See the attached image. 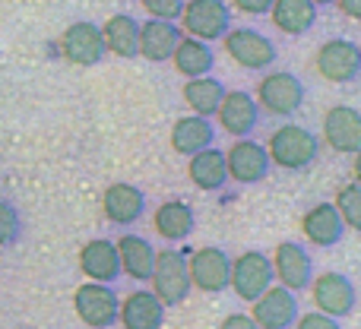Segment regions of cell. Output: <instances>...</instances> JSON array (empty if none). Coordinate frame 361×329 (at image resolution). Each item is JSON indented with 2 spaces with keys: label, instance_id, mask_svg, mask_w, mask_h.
Listing matches in <instances>:
<instances>
[{
  "label": "cell",
  "instance_id": "cell-15",
  "mask_svg": "<svg viewBox=\"0 0 361 329\" xmlns=\"http://www.w3.org/2000/svg\"><path fill=\"white\" fill-rule=\"evenodd\" d=\"M250 304H254L250 317L260 329H288L298 320V298H295V292H288L282 285H269Z\"/></svg>",
  "mask_w": 361,
  "mask_h": 329
},
{
  "label": "cell",
  "instance_id": "cell-10",
  "mask_svg": "<svg viewBox=\"0 0 361 329\" xmlns=\"http://www.w3.org/2000/svg\"><path fill=\"white\" fill-rule=\"evenodd\" d=\"M311 294H314V304H317L320 314H326V317H349L352 311H355V285H352L349 275L343 273H320L311 279Z\"/></svg>",
  "mask_w": 361,
  "mask_h": 329
},
{
  "label": "cell",
  "instance_id": "cell-36",
  "mask_svg": "<svg viewBox=\"0 0 361 329\" xmlns=\"http://www.w3.org/2000/svg\"><path fill=\"white\" fill-rule=\"evenodd\" d=\"M336 6L345 13L349 19H361V0H336Z\"/></svg>",
  "mask_w": 361,
  "mask_h": 329
},
{
  "label": "cell",
  "instance_id": "cell-27",
  "mask_svg": "<svg viewBox=\"0 0 361 329\" xmlns=\"http://www.w3.org/2000/svg\"><path fill=\"white\" fill-rule=\"evenodd\" d=\"M102 29V42H105V51H111L114 57H124V61H133L137 57V38H140V19H133L130 13H114L108 16Z\"/></svg>",
  "mask_w": 361,
  "mask_h": 329
},
{
  "label": "cell",
  "instance_id": "cell-35",
  "mask_svg": "<svg viewBox=\"0 0 361 329\" xmlns=\"http://www.w3.org/2000/svg\"><path fill=\"white\" fill-rule=\"evenodd\" d=\"M219 329H260V326L254 323V317H250V314H228Z\"/></svg>",
  "mask_w": 361,
  "mask_h": 329
},
{
  "label": "cell",
  "instance_id": "cell-9",
  "mask_svg": "<svg viewBox=\"0 0 361 329\" xmlns=\"http://www.w3.org/2000/svg\"><path fill=\"white\" fill-rule=\"evenodd\" d=\"M187 273H190V288H200L206 294H222L228 288L231 256L222 247H200L187 256Z\"/></svg>",
  "mask_w": 361,
  "mask_h": 329
},
{
  "label": "cell",
  "instance_id": "cell-22",
  "mask_svg": "<svg viewBox=\"0 0 361 329\" xmlns=\"http://www.w3.org/2000/svg\"><path fill=\"white\" fill-rule=\"evenodd\" d=\"M216 143V127H212V118H200V114H187V118H178L175 127H171V149L178 156H197L200 149H209Z\"/></svg>",
  "mask_w": 361,
  "mask_h": 329
},
{
  "label": "cell",
  "instance_id": "cell-14",
  "mask_svg": "<svg viewBox=\"0 0 361 329\" xmlns=\"http://www.w3.org/2000/svg\"><path fill=\"white\" fill-rule=\"evenodd\" d=\"M216 118L228 137L241 139V137H250L257 130V124H260V105H257V99L250 92L235 89V92L222 95V101L216 108Z\"/></svg>",
  "mask_w": 361,
  "mask_h": 329
},
{
  "label": "cell",
  "instance_id": "cell-28",
  "mask_svg": "<svg viewBox=\"0 0 361 329\" xmlns=\"http://www.w3.org/2000/svg\"><path fill=\"white\" fill-rule=\"evenodd\" d=\"M193 228H197V216H193V209L184 199H165L156 209V231L165 241L171 244L187 241L193 235Z\"/></svg>",
  "mask_w": 361,
  "mask_h": 329
},
{
  "label": "cell",
  "instance_id": "cell-11",
  "mask_svg": "<svg viewBox=\"0 0 361 329\" xmlns=\"http://www.w3.org/2000/svg\"><path fill=\"white\" fill-rule=\"evenodd\" d=\"M273 275L279 279L282 288L288 292H305L314 279V256L307 254L305 244L298 241H282L273 254Z\"/></svg>",
  "mask_w": 361,
  "mask_h": 329
},
{
  "label": "cell",
  "instance_id": "cell-3",
  "mask_svg": "<svg viewBox=\"0 0 361 329\" xmlns=\"http://www.w3.org/2000/svg\"><path fill=\"white\" fill-rule=\"evenodd\" d=\"M257 105L273 118H292L305 105V82L288 70H273L257 82Z\"/></svg>",
  "mask_w": 361,
  "mask_h": 329
},
{
  "label": "cell",
  "instance_id": "cell-12",
  "mask_svg": "<svg viewBox=\"0 0 361 329\" xmlns=\"http://www.w3.org/2000/svg\"><path fill=\"white\" fill-rule=\"evenodd\" d=\"M269 168L273 165H269L267 146H260L250 137L235 139V146L225 152V171H228V180H235V184H260L269 174Z\"/></svg>",
  "mask_w": 361,
  "mask_h": 329
},
{
  "label": "cell",
  "instance_id": "cell-26",
  "mask_svg": "<svg viewBox=\"0 0 361 329\" xmlns=\"http://www.w3.org/2000/svg\"><path fill=\"white\" fill-rule=\"evenodd\" d=\"M269 19L286 35H307L317 25V6L311 0H273Z\"/></svg>",
  "mask_w": 361,
  "mask_h": 329
},
{
  "label": "cell",
  "instance_id": "cell-20",
  "mask_svg": "<svg viewBox=\"0 0 361 329\" xmlns=\"http://www.w3.org/2000/svg\"><path fill=\"white\" fill-rule=\"evenodd\" d=\"M301 231H305V237L314 247H336L345 235V222L333 203H317L305 212Z\"/></svg>",
  "mask_w": 361,
  "mask_h": 329
},
{
  "label": "cell",
  "instance_id": "cell-29",
  "mask_svg": "<svg viewBox=\"0 0 361 329\" xmlns=\"http://www.w3.org/2000/svg\"><path fill=\"white\" fill-rule=\"evenodd\" d=\"M225 92H228V89L222 86V80H216V76H209V73L193 76V80L184 82V101L190 105L193 114H200V118H212Z\"/></svg>",
  "mask_w": 361,
  "mask_h": 329
},
{
  "label": "cell",
  "instance_id": "cell-6",
  "mask_svg": "<svg viewBox=\"0 0 361 329\" xmlns=\"http://www.w3.org/2000/svg\"><path fill=\"white\" fill-rule=\"evenodd\" d=\"M314 67L326 82H336V86L355 82L361 73V48L352 38H330L317 48Z\"/></svg>",
  "mask_w": 361,
  "mask_h": 329
},
{
  "label": "cell",
  "instance_id": "cell-33",
  "mask_svg": "<svg viewBox=\"0 0 361 329\" xmlns=\"http://www.w3.org/2000/svg\"><path fill=\"white\" fill-rule=\"evenodd\" d=\"M295 323H298V329H343L336 317H326V314H320V311L305 314V317H298Z\"/></svg>",
  "mask_w": 361,
  "mask_h": 329
},
{
  "label": "cell",
  "instance_id": "cell-25",
  "mask_svg": "<svg viewBox=\"0 0 361 329\" xmlns=\"http://www.w3.org/2000/svg\"><path fill=\"white\" fill-rule=\"evenodd\" d=\"M187 174H190L193 187L203 193H219L228 184V171H225V152L222 149H200L197 156H190V165H187Z\"/></svg>",
  "mask_w": 361,
  "mask_h": 329
},
{
  "label": "cell",
  "instance_id": "cell-19",
  "mask_svg": "<svg viewBox=\"0 0 361 329\" xmlns=\"http://www.w3.org/2000/svg\"><path fill=\"white\" fill-rule=\"evenodd\" d=\"M102 212H105L108 222L114 225H133L143 218L146 212V193L140 187L127 184V180H118L105 190L102 197Z\"/></svg>",
  "mask_w": 361,
  "mask_h": 329
},
{
  "label": "cell",
  "instance_id": "cell-1",
  "mask_svg": "<svg viewBox=\"0 0 361 329\" xmlns=\"http://www.w3.org/2000/svg\"><path fill=\"white\" fill-rule=\"evenodd\" d=\"M317 152H320V139L307 127H298V124H282L279 130H273V137L267 143L269 165H279L286 171L311 168L317 162Z\"/></svg>",
  "mask_w": 361,
  "mask_h": 329
},
{
  "label": "cell",
  "instance_id": "cell-24",
  "mask_svg": "<svg viewBox=\"0 0 361 329\" xmlns=\"http://www.w3.org/2000/svg\"><path fill=\"white\" fill-rule=\"evenodd\" d=\"M171 61H175V70L184 80H193V76H206L216 67V51L209 48V42H200L193 35H180V42L171 51Z\"/></svg>",
  "mask_w": 361,
  "mask_h": 329
},
{
  "label": "cell",
  "instance_id": "cell-5",
  "mask_svg": "<svg viewBox=\"0 0 361 329\" xmlns=\"http://www.w3.org/2000/svg\"><path fill=\"white\" fill-rule=\"evenodd\" d=\"M180 25L200 42H219L231 29V6L225 0H184Z\"/></svg>",
  "mask_w": 361,
  "mask_h": 329
},
{
  "label": "cell",
  "instance_id": "cell-18",
  "mask_svg": "<svg viewBox=\"0 0 361 329\" xmlns=\"http://www.w3.org/2000/svg\"><path fill=\"white\" fill-rule=\"evenodd\" d=\"M80 269L89 275V282H102V285H114L121 279V263H118V247L108 237H92L82 244L80 250Z\"/></svg>",
  "mask_w": 361,
  "mask_h": 329
},
{
  "label": "cell",
  "instance_id": "cell-34",
  "mask_svg": "<svg viewBox=\"0 0 361 329\" xmlns=\"http://www.w3.org/2000/svg\"><path fill=\"white\" fill-rule=\"evenodd\" d=\"M231 4H235V10L247 13V16H263V13H269L273 0H231Z\"/></svg>",
  "mask_w": 361,
  "mask_h": 329
},
{
  "label": "cell",
  "instance_id": "cell-37",
  "mask_svg": "<svg viewBox=\"0 0 361 329\" xmlns=\"http://www.w3.org/2000/svg\"><path fill=\"white\" fill-rule=\"evenodd\" d=\"M311 4L320 10V6H333V4H336V0H311Z\"/></svg>",
  "mask_w": 361,
  "mask_h": 329
},
{
  "label": "cell",
  "instance_id": "cell-31",
  "mask_svg": "<svg viewBox=\"0 0 361 329\" xmlns=\"http://www.w3.org/2000/svg\"><path fill=\"white\" fill-rule=\"evenodd\" d=\"M23 237V218L10 199H0V247H13Z\"/></svg>",
  "mask_w": 361,
  "mask_h": 329
},
{
  "label": "cell",
  "instance_id": "cell-16",
  "mask_svg": "<svg viewBox=\"0 0 361 329\" xmlns=\"http://www.w3.org/2000/svg\"><path fill=\"white\" fill-rule=\"evenodd\" d=\"M324 139L330 149L358 156L361 149V114L352 105H336L324 118Z\"/></svg>",
  "mask_w": 361,
  "mask_h": 329
},
{
  "label": "cell",
  "instance_id": "cell-32",
  "mask_svg": "<svg viewBox=\"0 0 361 329\" xmlns=\"http://www.w3.org/2000/svg\"><path fill=\"white\" fill-rule=\"evenodd\" d=\"M140 4L152 19H169V23H175L184 10V0H140Z\"/></svg>",
  "mask_w": 361,
  "mask_h": 329
},
{
  "label": "cell",
  "instance_id": "cell-23",
  "mask_svg": "<svg viewBox=\"0 0 361 329\" xmlns=\"http://www.w3.org/2000/svg\"><path fill=\"white\" fill-rule=\"evenodd\" d=\"M118 247V263H121V275H130L137 282H149L152 273V260H156V247L140 235H121L114 241Z\"/></svg>",
  "mask_w": 361,
  "mask_h": 329
},
{
  "label": "cell",
  "instance_id": "cell-13",
  "mask_svg": "<svg viewBox=\"0 0 361 329\" xmlns=\"http://www.w3.org/2000/svg\"><path fill=\"white\" fill-rule=\"evenodd\" d=\"M61 54L67 57L73 67H95L102 63V57L108 54L105 42H102V29L95 23H70L61 35Z\"/></svg>",
  "mask_w": 361,
  "mask_h": 329
},
{
  "label": "cell",
  "instance_id": "cell-7",
  "mask_svg": "<svg viewBox=\"0 0 361 329\" xmlns=\"http://www.w3.org/2000/svg\"><path fill=\"white\" fill-rule=\"evenodd\" d=\"M273 282H276L273 263H269V256L260 254V250H244L241 256L231 260L228 288H235V294L241 301H257Z\"/></svg>",
  "mask_w": 361,
  "mask_h": 329
},
{
  "label": "cell",
  "instance_id": "cell-8",
  "mask_svg": "<svg viewBox=\"0 0 361 329\" xmlns=\"http://www.w3.org/2000/svg\"><path fill=\"white\" fill-rule=\"evenodd\" d=\"M118 294L111 285L86 282L73 292V311L89 329H111L118 323Z\"/></svg>",
  "mask_w": 361,
  "mask_h": 329
},
{
  "label": "cell",
  "instance_id": "cell-30",
  "mask_svg": "<svg viewBox=\"0 0 361 329\" xmlns=\"http://www.w3.org/2000/svg\"><path fill=\"white\" fill-rule=\"evenodd\" d=\"M339 209V216H343L345 228H361V184H345L343 190L336 193V203H333Z\"/></svg>",
  "mask_w": 361,
  "mask_h": 329
},
{
  "label": "cell",
  "instance_id": "cell-17",
  "mask_svg": "<svg viewBox=\"0 0 361 329\" xmlns=\"http://www.w3.org/2000/svg\"><path fill=\"white\" fill-rule=\"evenodd\" d=\"M180 25L169 23V19H146L140 23V38H137V57H146L152 63L171 61V51L180 42Z\"/></svg>",
  "mask_w": 361,
  "mask_h": 329
},
{
  "label": "cell",
  "instance_id": "cell-21",
  "mask_svg": "<svg viewBox=\"0 0 361 329\" xmlns=\"http://www.w3.org/2000/svg\"><path fill=\"white\" fill-rule=\"evenodd\" d=\"M118 320L124 329H162L165 304L152 292H130L118 304Z\"/></svg>",
  "mask_w": 361,
  "mask_h": 329
},
{
  "label": "cell",
  "instance_id": "cell-2",
  "mask_svg": "<svg viewBox=\"0 0 361 329\" xmlns=\"http://www.w3.org/2000/svg\"><path fill=\"white\" fill-rule=\"evenodd\" d=\"M149 282H152V294L165 307H175L180 301H187V294H190V273H187L184 250H175V247L156 250Z\"/></svg>",
  "mask_w": 361,
  "mask_h": 329
},
{
  "label": "cell",
  "instance_id": "cell-4",
  "mask_svg": "<svg viewBox=\"0 0 361 329\" xmlns=\"http://www.w3.org/2000/svg\"><path fill=\"white\" fill-rule=\"evenodd\" d=\"M222 44H225V54L244 70H269L279 57V48L273 44V38H267L263 32L257 29H228L222 35Z\"/></svg>",
  "mask_w": 361,
  "mask_h": 329
}]
</instances>
